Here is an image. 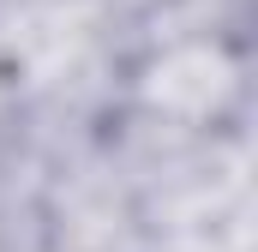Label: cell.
Returning a JSON list of instances; mask_svg holds the SVG:
<instances>
[]
</instances>
